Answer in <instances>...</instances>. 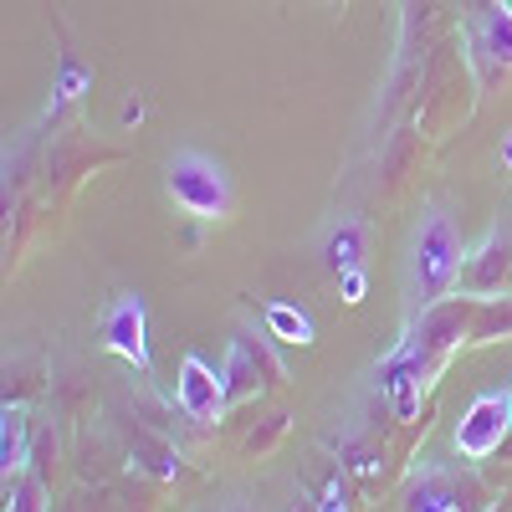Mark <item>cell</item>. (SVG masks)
I'll return each mask as SVG.
<instances>
[{"label":"cell","instance_id":"6da1fadb","mask_svg":"<svg viewBox=\"0 0 512 512\" xmlns=\"http://www.w3.org/2000/svg\"><path fill=\"white\" fill-rule=\"evenodd\" d=\"M477 93H482V88H477V72H472V62H466L461 31H456V47H436L431 62H425L420 98H415V123H420L431 139H446L456 123L472 118Z\"/></svg>","mask_w":512,"mask_h":512},{"label":"cell","instance_id":"7a4b0ae2","mask_svg":"<svg viewBox=\"0 0 512 512\" xmlns=\"http://www.w3.org/2000/svg\"><path fill=\"white\" fill-rule=\"evenodd\" d=\"M461 262H466V246H461V231L451 221V210L431 205L420 216L415 236H410V303H415V313L456 292Z\"/></svg>","mask_w":512,"mask_h":512},{"label":"cell","instance_id":"3957f363","mask_svg":"<svg viewBox=\"0 0 512 512\" xmlns=\"http://www.w3.org/2000/svg\"><path fill=\"white\" fill-rule=\"evenodd\" d=\"M164 190L185 216L195 221H226L231 216V175L221 159H210L200 149H180L164 164Z\"/></svg>","mask_w":512,"mask_h":512},{"label":"cell","instance_id":"277c9868","mask_svg":"<svg viewBox=\"0 0 512 512\" xmlns=\"http://www.w3.org/2000/svg\"><path fill=\"white\" fill-rule=\"evenodd\" d=\"M461 47H466V62H472L482 93L492 82H502L512 72V0H477V6H466Z\"/></svg>","mask_w":512,"mask_h":512},{"label":"cell","instance_id":"5b68a950","mask_svg":"<svg viewBox=\"0 0 512 512\" xmlns=\"http://www.w3.org/2000/svg\"><path fill=\"white\" fill-rule=\"evenodd\" d=\"M221 374H226V400L231 405H246V400L267 395V390H282V384H287V369L272 354V333H251V328H241L231 338Z\"/></svg>","mask_w":512,"mask_h":512},{"label":"cell","instance_id":"8992f818","mask_svg":"<svg viewBox=\"0 0 512 512\" xmlns=\"http://www.w3.org/2000/svg\"><path fill=\"white\" fill-rule=\"evenodd\" d=\"M456 292H466V297H512V221H492L487 236L466 251Z\"/></svg>","mask_w":512,"mask_h":512},{"label":"cell","instance_id":"52a82bcc","mask_svg":"<svg viewBox=\"0 0 512 512\" xmlns=\"http://www.w3.org/2000/svg\"><path fill=\"white\" fill-rule=\"evenodd\" d=\"M175 405H180V415L195 420V425L221 420V415L231 410V400H226V374L210 364V359H200V354H185V359H180V374H175Z\"/></svg>","mask_w":512,"mask_h":512},{"label":"cell","instance_id":"ba28073f","mask_svg":"<svg viewBox=\"0 0 512 512\" xmlns=\"http://www.w3.org/2000/svg\"><path fill=\"white\" fill-rule=\"evenodd\" d=\"M507 425H512V400H507V395H492V390L477 395L472 405H466L461 425H456V451H461L466 461L497 456L502 441H507Z\"/></svg>","mask_w":512,"mask_h":512},{"label":"cell","instance_id":"9c48e42d","mask_svg":"<svg viewBox=\"0 0 512 512\" xmlns=\"http://www.w3.org/2000/svg\"><path fill=\"white\" fill-rule=\"evenodd\" d=\"M405 512H487V487L461 472H425L405 487Z\"/></svg>","mask_w":512,"mask_h":512},{"label":"cell","instance_id":"30bf717a","mask_svg":"<svg viewBox=\"0 0 512 512\" xmlns=\"http://www.w3.org/2000/svg\"><path fill=\"white\" fill-rule=\"evenodd\" d=\"M103 349L128 359L134 369H149V338H144V297L118 292L103 313Z\"/></svg>","mask_w":512,"mask_h":512},{"label":"cell","instance_id":"8fae6325","mask_svg":"<svg viewBox=\"0 0 512 512\" xmlns=\"http://www.w3.org/2000/svg\"><path fill=\"white\" fill-rule=\"evenodd\" d=\"M31 415L26 405H6V415H0V466H6V477L26 472V451H31Z\"/></svg>","mask_w":512,"mask_h":512},{"label":"cell","instance_id":"7c38bea8","mask_svg":"<svg viewBox=\"0 0 512 512\" xmlns=\"http://www.w3.org/2000/svg\"><path fill=\"white\" fill-rule=\"evenodd\" d=\"M502 338H512V297H477V313H472V349L502 344Z\"/></svg>","mask_w":512,"mask_h":512},{"label":"cell","instance_id":"4fadbf2b","mask_svg":"<svg viewBox=\"0 0 512 512\" xmlns=\"http://www.w3.org/2000/svg\"><path fill=\"white\" fill-rule=\"evenodd\" d=\"M128 446H134V461L144 466V472L149 477H175L180 472V456H175V446H169L159 431H139V425H134V441H128Z\"/></svg>","mask_w":512,"mask_h":512},{"label":"cell","instance_id":"5bb4252c","mask_svg":"<svg viewBox=\"0 0 512 512\" xmlns=\"http://www.w3.org/2000/svg\"><path fill=\"white\" fill-rule=\"evenodd\" d=\"M6 512H52L47 502V482L36 472H16L6 477Z\"/></svg>","mask_w":512,"mask_h":512},{"label":"cell","instance_id":"9a60e30c","mask_svg":"<svg viewBox=\"0 0 512 512\" xmlns=\"http://www.w3.org/2000/svg\"><path fill=\"white\" fill-rule=\"evenodd\" d=\"M287 420H292L287 410H272L262 425H256V431H246V436H241V456H246V461L272 456V451H277V441L287 436Z\"/></svg>","mask_w":512,"mask_h":512},{"label":"cell","instance_id":"2e32d148","mask_svg":"<svg viewBox=\"0 0 512 512\" xmlns=\"http://www.w3.org/2000/svg\"><path fill=\"white\" fill-rule=\"evenodd\" d=\"M57 456H62V436H57V425H41V431L31 436V451H26V472H36L41 482H52Z\"/></svg>","mask_w":512,"mask_h":512},{"label":"cell","instance_id":"e0dca14e","mask_svg":"<svg viewBox=\"0 0 512 512\" xmlns=\"http://www.w3.org/2000/svg\"><path fill=\"white\" fill-rule=\"evenodd\" d=\"M267 328H272V338H282V344H297V349H308V344H313V323L297 313V308L272 303V308H267Z\"/></svg>","mask_w":512,"mask_h":512},{"label":"cell","instance_id":"ac0fdd59","mask_svg":"<svg viewBox=\"0 0 512 512\" xmlns=\"http://www.w3.org/2000/svg\"><path fill=\"white\" fill-rule=\"evenodd\" d=\"M318 512H354V507H349V482L338 477V472L323 482V492H318Z\"/></svg>","mask_w":512,"mask_h":512},{"label":"cell","instance_id":"d6986e66","mask_svg":"<svg viewBox=\"0 0 512 512\" xmlns=\"http://www.w3.org/2000/svg\"><path fill=\"white\" fill-rule=\"evenodd\" d=\"M282 512H318V497H308V492H292Z\"/></svg>","mask_w":512,"mask_h":512},{"label":"cell","instance_id":"ffe728a7","mask_svg":"<svg viewBox=\"0 0 512 512\" xmlns=\"http://www.w3.org/2000/svg\"><path fill=\"white\" fill-rule=\"evenodd\" d=\"M497 154H502V164L512 169V134H502V149H497Z\"/></svg>","mask_w":512,"mask_h":512},{"label":"cell","instance_id":"44dd1931","mask_svg":"<svg viewBox=\"0 0 512 512\" xmlns=\"http://www.w3.org/2000/svg\"><path fill=\"white\" fill-rule=\"evenodd\" d=\"M226 512H256V507H246V502H236V507H226Z\"/></svg>","mask_w":512,"mask_h":512},{"label":"cell","instance_id":"7402d4cb","mask_svg":"<svg viewBox=\"0 0 512 512\" xmlns=\"http://www.w3.org/2000/svg\"><path fill=\"white\" fill-rule=\"evenodd\" d=\"M333 11H349V0H333Z\"/></svg>","mask_w":512,"mask_h":512},{"label":"cell","instance_id":"603a6c76","mask_svg":"<svg viewBox=\"0 0 512 512\" xmlns=\"http://www.w3.org/2000/svg\"><path fill=\"white\" fill-rule=\"evenodd\" d=\"M507 400H512V384H507Z\"/></svg>","mask_w":512,"mask_h":512}]
</instances>
